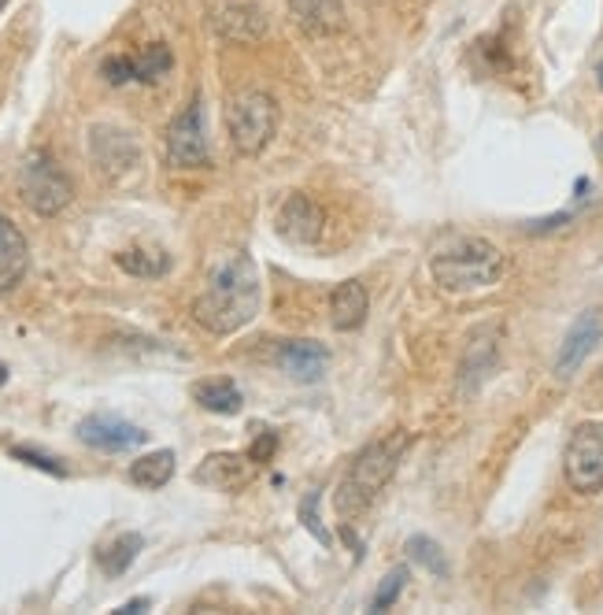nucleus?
<instances>
[{
	"instance_id": "obj_3",
	"label": "nucleus",
	"mask_w": 603,
	"mask_h": 615,
	"mask_svg": "<svg viewBox=\"0 0 603 615\" xmlns=\"http://www.w3.org/2000/svg\"><path fill=\"white\" fill-rule=\"evenodd\" d=\"M408 445H411V437L403 431L366 445V449L348 463L341 486H337V511H341V516H360V511L385 490V482L397 474V463H400V456L408 453Z\"/></svg>"
},
{
	"instance_id": "obj_8",
	"label": "nucleus",
	"mask_w": 603,
	"mask_h": 615,
	"mask_svg": "<svg viewBox=\"0 0 603 615\" xmlns=\"http://www.w3.org/2000/svg\"><path fill=\"white\" fill-rule=\"evenodd\" d=\"M171 63L174 56L167 45H148L137 56H108L100 71L111 86H126V82H159L171 71Z\"/></svg>"
},
{
	"instance_id": "obj_1",
	"label": "nucleus",
	"mask_w": 603,
	"mask_h": 615,
	"mask_svg": "<svg viewBox=\"0 0 603 615\" xmlns=\"http://www.w3.org/2000/svg\"><path fill=\"white\" fill-rule=\"evenodd\" d=\"M260 312V272L249 256H230L222 267H215L204 293L193 301V319L215 338L238 334Z\"/></svg>"
},
{
	"instance_id": "obj_2",
	"label": "nucleus",
	"mask_w": 603,
	"mask_h": 615,
	"mask_svg": "<svg viewBox=\"0 0 603 615\" xmlns=\"http://www.w3.org/2000/svg\"><path fill=\"white\" fill-rule=\"evenodd\" d=\"M430 275L448 293H478L507 275V256L485 238H463L430 260Z\"/></svg>"
},
{
	"instance_id": "obj_23",
	"label": "nucleus",
	"mask_w": 603,
	"mask_h": 615,
	"mask_svg": "<svg viewBox=\"0 0 603 615\" xmlns=\"http://www.w3.org/2000/svg\"><path fill=\"white\" fill-rule=\"evenodd\" d=\"M408 553H411V560L414 564H422L426 571H433L437 579H445L448 575V560H445V553H441V545L437 542H430V538H411L408 542Z\"/></svg>"
},
{
	"instance_id": "obj_16",
	"label": "nucleus",
	"mask_w": 603,
	"mask_h": 615,
	"mask_svg": "<svg viewBox=\"0 0 603 615\" xmlns=\"http://www.w3.org/2000/svg\"><path fill=\"white\" fill-rule=\"evenodd\" d=\"M31 264V249H26L23 230L8 216H0V293L15 290Z\"/></svg>"
},
{
	"instance_id": "obj_19",
	"label": "nucleus",
	"mask_w": 603,
	"mask_h": 615,
	"mask_svg": "<svg viewBox=\"0 0 603 615\" xmlns=\"http://www.w3.org/2000/svg\"><path fill=\"white\" fill-rule=\"evenodd\" d=\"M174 474V453L171 449H159V453H148L141 456L137 463H130V482L141 490H159L167 486Z\"/></svg>"
},
{
	"instance_id": "obj_21",
	"label": "nucleus",
	"mask_w": 603,
	"mask_h": 615,
	"mask_svg": "<svg viewBox=\"0 0 603 615\" xmlns=\"http://www.w3.org/2000/svg\"><path fill=\"white\" fill-rule=\"evenodd\" d=\"M141 545H145V542H141V534H119L116 542H111V545L100 553V567H104L108 575H122L130 564L137 560Z\"/></svg>"
},
{
	"instance_id": "obj_17",
	"label": "nucleus",
	"mask_w": 603,
	"mask_h": 615,
	"mask_svg": "<svg viewBox=\"0 0 603 615\" xmlns=\"http://www.w3.org/2000/svg\"><path fill=\"white\" fill-rule=\"evenodd\" d=\"M366 308H371V293H366V286L360 278H348V282H341L329 293V315H334L337 330H355V326H363Z\"/></svg>"
},
{
	"instance_id": "obj_24",
	"label": "nucleus",
	"mask_w": 603,
	"mask_h": 615,
	"mask_svg": "<svg viewBox=\"0 0 603 615\" xmlns=\"http://www.w3.org/2000/svg\"><path fill=\"white\" fill-rule=\"evenodd\" d=\"M403 586H408V567H393L389 575L382 579L378 593H374L371 601V612H389L393 604H397V598L403 593Z\"/></svg>"
},
{
	"instance_id": "obj_28",
	"label": "nucleus",
	"mask_w": 603,
	"mask_h": 615,
	"mask_svg": "<svg viewBox=\"0 0 603 615\" xmlns=\"http://www.w3.org/2000/svg\"><path fill=\"white\" fill-rule=\"evenodd\" d=\"M578 216V208H567V212H555V216L548 219H533V222H526V230L530 234H548V230H559V227H567V222Z\"/></svg>"
},
{
	"instance_id": "obj_33",
	"label": "nucleus",
	"mask_w": 603,
	"mask_h": 615,
	"mask_svg": "<svg viewBox=\"0 0 603 615\" xmlns=\"http://www.w3.org/2000/svg\"><path fill=\"white\" fill-rule=\"evenodd\" d=\"M600 153H603V137H600Z\"/></svg>"
},
{
	"instance_id": "obj_20",
	"label": "nucleus",
	"mask_w": 603,
	"mask_h": 615,
	"mask_svg": "<svg viewBox=\"0 0 603 615\" xmlns=\"http://www.w3.org/2000/svg\"><path fill=\"white\" fill-rule=\"evenodd\" d=\"M496 363V330L485 326V330H474V338L467 345V357H463V378L478 382L489 375V367Z\"/></svg>"
},
{
	"instance_id": "obj_6",
	"label": "nucleus",
	"mask_w": 603,
	"mask_h": 615,
	"mask_svg": "<svg viewBox=\"0 0 603 615\" xmlns=\"http://www.w3.org/2000/svg\"><path fill=\"white\" fill-rule=\"evenodd\" d=\"M563 474L581 497L603 490V423H581L563 453Z\"/></svg>"
},
{
	"instance_id": "obj_15",
	"label": "nucleus",
	"mask_w": 603,
	"mask_h": 615,
	"mask_svg": "<svg viewBox=\"0 0 603 615\" xmlns=\"http://www.w3.org/2000/svg\"><path fill=\"white\" fill-rule=\"evenodd\" d=\"M278 363L286 367V375H293L297 382H315V378H323L329 352H326L323 341L297 338V341H281Z\"/></svg>"
},
{
	"instance_id": "obj_9",
	"label": "nucleus",
	"mask_w": 603,
	"mask_h": 615,
	"mask_svg": "<svg viewBox=\"0 0 603 615\" xmlns=\"http://www.w3.org/2000/svg\"><path fill=\"white\" fill-rule=\"evenodd\" d=\"M79 442L89 445V449H100V453H126V449H137V445L148 442V434L141 431V426L126 423V419L119 415H86L79 423Z\"/></svg>"
},
{
	"instance_id": "obj_5",
	"label": "nucleus",
	"mask_w": 603,
	"mask_h": 615,
	"mask_svg": "<svg viewBox=\"0 0 603 615\" xmlns=\"http://www.w3.org/2000/svg\"><path fill=\"white\" fill-rule=\"evenodd\" d=\"M19 197L34 216H60L74 197V185L49 153H31L19 167Z\"/></svg>"
},
{
	"instance_id": "obj_10",
	"label": "nucleus",
	"mask_w": 603,
	"mask_h": 615,
	"mask_svg": "<svg viewBox=\"0 0 603 615\" xmlns=\"http://www.w3.org/2000/svg\"><path fill=\"white\" fill-rule=\"evenodd\" d=\"M600 338H603V312H600V308H589V312H581L578 319H574L567 338H563L559 357H555V375L570 378L574 371L589 360V352L596 349Z\"/></svg>"
},
{
	"instance_id": "obj_13",
	"label": "nucleus",
	"mask_w": 603,
	"mask_h": 615,
	"mask_svg": "<svg viewBox=\"0 0 603 615\" xmlns=\"http://www.w3.org/2000/svg\"><path fill=\"white\" fill-rule=\"evenodd\" d=\"M215 31L230 41H256L267 34V19L249 0H222L219 12H215Z\"/></svg>"
},
{
	"instance_id": "obj_4",
	"label": "nucleus",
	"mask_w": 603,
	"mask_h": 615,
	"mask_svg": "<svg viewBox=\"0 0 603 615\" xmlns=\"http://www.w3.org/2000/svg\"><path fill=\"white\" fill-rule=\"evenodd\" d=\"M226 130L238 156H260L278 130V105L263 89H241L226 108Z\"/></svg>"
},
{
	"instance_id": "obj_31",
	"label": "nucleus",
	"mask_w": 603,
	"mask_h": 615,
	"mask_svg": "<svg viewBox=\"0 0 603 615\" xmlns=\"http://www.w3.org/2000/svg\"><path fill=\"white\" fill-rule=\"evenodd\" d=\"M596 79H600V89H603V63H600V71H596Z\"/></svg>"
},
{
	"instance_id": "obj_22",
	"label": "nucleus",
	"mask_w": 603,
	"mask_h": 615,
	"mask_svg": "<svg viewBox=\"0 0 603 615\" xmlns=\"http://www.w3.org/2000/svg\"><path fill=\"white\" fill-rule=\"evenodd\" d=\"M116 264L122 267L126 275H137V278H159L171 267V260L164 253H119Z\"/></svg>"
},
{
	"instance_id": "obj_27",
	"label": "nucleus",
	"mask_w": 603,
	"mask_h": 615,
	"mask_svg": "<svg viewBox=\"0 0 603 615\" xmlns=\"http://www.w3.org/2000/svg\"><path fill=\"white\" fill-rule=\"evenodd\" d=\"M275 453H278V434L275 431H260L256 442H252V449H249V456L256 460V468H260V463H270V456H275Z\"/></svg>"
},
{
	"instance_id": "obj_12",
	"label": "nucleus",
	"mask_w": 603,
	"mask_h": 615,
	"mask_svg": "<svg viewBox=\"0 0 603 615\" xmlns=\"http://www.w3.org/2000/svg\"><path fill=\"white\" fill-rule=\"evenodd\" d=\"M278 230L297 245H311L323 234V208L315 201L304 197V193H293L278 212Z\"/></svg>"
},
{
	"instance_id": "obj_7",
	"label": "nucleus",
	"mask_w": 603,
	"mask_h": 615,
	"mask_svg": "<svg viewBox=\"0 0 603 615\" xmlns=\"http://www.w3.org/2000/svg\"><path fill=\"white\" fill-rule=\"evenodd\" d=\"M167 160H171V167H182V171L212 164L201 97H193L190 105L171 119V126H167Z\"/></svg>"
},
{
	"instance_id": "obj_11",
	"label": "nucleus",
	"mask_w": 603,
	"mask_h": 615,
	"mask_svg": "<svg viewBox=\"0 0 603 615\" xmlns=\"http://www.w3.org/2000/svg\"><path fill=\"white\" fill-rule=\"evenodd\" d=\"M289 15L307 37H334L348 26L345 0H289Z\"/></svg>"
},
{
	"instance_id": "obj_14",
	"label": "nucleus",
	"mask_w": 603,
	"mask_h": 615,
	"mask_svg": "<svg viewBox=\"0 0 603 615\" xmlns=\"http://www.w3.org/2000/svg\"><path fill=\"white\" fill-rule=\"evenodd\" d=\"M252 471H256V460H252V456L212 453L201 463V471H196V482H204V486H215V490H241L244 482L252 479Z\"/></svg>"
},
{
	"instance_id": "obj_29",
	"label": "nucleus",
	"mask_w": 603,
	"mask_h": 615,
	"mask_svg": "<svg viewBox=\"0 0 603 615\" xmlns=\"http://www.w3.org/2000/svg\"><path fill=\"white\" fill-rule=\"evenodd\" d=\"M148 604H153V601H148V598L126 601V604H122V608H119V615H130V612H145V608H148Z\"/></svg>"
},
{
	"instance_id": "obj_18",
	"label": "nucleus",
	"mask_w": 603,
	"mask_h": 615,
	"mask_svg": "<svg viewBox=\"0 0 603 615\" xmlns=\"http://www.w3.org/2000/svg\"><path fill=\"white\" fill-rule=\"evenodd\" d=\"M193 397H196V405L207 408V412H215V415H238L241 405H244L238 382H230V378L201 382V386L193 389Z\"/></svg>"
},
{
	"instance_id": "obj_32",
	"label": "nucleus",
	"mask_w": 603,
	"mask_h": 615,
	"mask_svg": "<svg viewBox=\"0 0 603 615\" xmlns=\"http://www.w3.org/2000/svg\"><path fill=\"white\" fill-rule=\"evenodd\" d=\"M4 8H8V0H0V12H4Z\"/></svg>"
},
{
	"instance_id": "obj_26",
	"label": "nucleus",
	"mask_w": 603,
	"mask_h": 615,
	"mask_svg": "<svg viewBox=\"0 0 603 615\" xmlns=\"http://www.w3.org/2000/svg\"><path fill=\"white\" fill-rule=\"evenodd\" d=\"M12 456H15V460H26V463H31V468H37V471L56 474V479H63V474H68V471H63V463H60V460H52V456H45V453L31 449V445H15Z\"/></svg>"
},
{
	"instance_id": "obj_25",
	"label": "nucleus",
	"mask_w": 603,
	"mask_h": 615,
	"mask_svg": "<svg viewBox=\"0 0 603 615\" xmlns=\"http://www.w3.org/2000/svg\"><path fill=\"white\" fill-rule=\"evenodd\" d=\"M300 523H304L311 534L318 538V545L329 548L334 545V538H329V530L323 527V519H318V490L315 493H307L304 501H300Z\"/></svg>"
},
{
	"instance_id": "obj_30",
	"label": "nucleus",
	"mask_w": 603,
	"mask_h": 615,
	"mask_svg": "<svg viewBox=\"0 0 603 615\" xmlns=\"http://www.w3.org/2000/svg\"><path fill=\"white\" fill-rule=\"evenodd\" d=\"M4 382H8V367L0 363V386H4Z\"/></svg>"
}]
</instances>
